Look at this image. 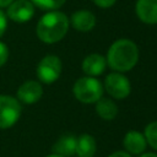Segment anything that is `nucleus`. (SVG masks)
<instances>
[{
  "mask_svg": "<svg viewBox=\"0 0 157 157\" xmlns=\"http://www.w3.org/2000/svg\"><path fill=\"white\" fill-rule=\"evenodd\" d=\"M97 150L96 140L90 134H83L76 139V152L78 157H93Z\"/></svg>",
  "mask_w": 157,
  "mask_h": 157,
  "instance_id": "14",
  "label": "nucleus"
},
{
  "mask_svg": "<svg viewBox=\"0 0 157 157\" xmlns=\"http://www.w3.org/2000/svg\"><path fill=\"white\" fill-rule=\"evenodd\" d=\"M105 60L108 66L114 71H129L139 61V48L130 39H118L109 47Z\"/></svg>",
  "mask_w": 157,
  "mask_h": 157,
  "instance_id": "1",
  "label": "nucleus"
},
{
  "mask_svg": "<svg viewBox=\"0 0 157 157\" xmlns=\"http://www.w3.org/2000/svg\"><path fill=\"white\" fill-rule=\"evenodd\" d=\"M34 15V5L31 0H13L7 6V17L15 22L23 23Z\"/></svg>",
  "mask_w": 157,
  "mask_h": 157,
  "instance_id": "7",
  "label": "nucleus"
},
{
  "mask_svg": "<svg viewBox=\"0 0 157 157\" xmlns=\"http://www.w3.org/2000/svg\"><path fill=\"white\" fill-rule=\"evenodd\" d=\"M33 5L38 6L39 9L43 10H56L61 7L66 0H31Z\"/></svg>",
  "mask_w": 157,
  "mask_h": 157,
  "instance_id": "17",
  "label": "nucleus"
},
{
  "mask_svg": "<svg viewBox=\"0 0 157 157\" xmlns=\"http://www.w3.org/2000/svg\"><path fill=\"white\" fill-rule=\"evenodd\" d=\"M7 58H9V48L5 43L0 42V67L6 64Z\"/></svg>",
  "mask_w": 157,
  "mask_h": 157,
  "instance_id": "18",
  "label": "nucleus"
},
{
  "mask_svg": "<svg viewBox=\"0 0 157 157\" xmlns=\"http://www.w3.org/2000/svg\"><path fill=\"white\" fill-rule=\"evenodd\" d=\"M45 157H61V156H59V155H56V153H52V155H48V156H45Z\"/></svg>",
  "mask_w": 157,
  "mask_h": 157,
  "instance_id": "24",
  "label": "nucleus"
},
{
  "mask_svg": "<svg viewBox=\"0 0 157 157\" xmlns=\"http://www.w3.org/2000/svg\"><path fill=\"white\" fill-rule=\"evenodd\" d=\"M97 6L102 7V9H108L110 6H113L115 4L117 0H92Z\"/></svg>",
  "mask_w": 157,
  "mask_h": 157,
  "instance_id": "20",
  "label": "nucleus"
},
{
  "mask_svg": "<svg viewBox=\"0 0 157 157\" xmlns=\"http://www.w3.org/2000/svg\"><path fill=\"white\" fill-rule=\"evenodd\" d=\"M43 87L38 81L28 80L17 90V99L23 104H34L42 98Z\"/></svg>",
  "mask_w": 157,
  "mask_h": 157,
  "instance_id": "8",
  "label": "nucleus"
},
{
  "mask_svg": "<svg viewBox=\"0 0 157 157\" xmlns=\"http://www.w3.org/2000/svg\"><path fill=\"white\" fill-rule=\"evenodd\" d=\"M107 66V60L103 55L93 53L87 55L82 61V71L86 74V76H99L104 72Z\"/></svg>",
  "mask_w": 157,
  "mask_h": 157,
  "instance_id": "11",
  "label": "nucleus"
},
{
  "mask_svg": "<svg viewBox=\"0 0 157 157\" xmlns=\"http://www.w3.org/2000/svg\"><path fill=\"white\" fill-rule=\"evenodd\" d=\"M61 74V60L59 56L45 55L37 66V76L40 82L50 85L55 82Z\"/></svg>",
  "mask_w": 157,
  "mask_h": 157,
  "instance_id": "5",
  "label": "nucleus"
},
{
  "mask_svg": "<svg viewBox=\"0 0 157 157\" xmlns=\"http://www.w3.org/2000/svg\"><path fill=\"white\" fill-rule=\"evenodd\" d=\"M96 113L104 120H113L118 114V107L112 99L101 97L96 102Z\"/></svg>",
  "mask_w": 157,
  "mask_h": 157,
  "instance_id": "15",
  "label": "nucleus"
},
{
  "mask_svg": "<svg viewBox=\"0 0 157 157\" xmlns=\"http://www.w3.org/2000/svg\"><path fill=\"white\" fill-rule=\"evenodd\" d=\"M53 152L61 157H71L76 152V137L74 135L60 136L53 146Z\"/></svg>",
  "mask_w": 157,
  "mask_h": 157,
  "instance_id": "13",
  "label": "nucleus"
},
{
  "mask_svg": "<svg viewBox=\"0 0 157 157\" xmlns=\"http://www.w3.org/2000/svg\"><path fill=\"white\" fill-rule=\"evenodd\" d=\"M69 29V18L64 12L52 10L43 15L37 23V37L47 44L61 40Z\"/></svg>",
  "mask_w": 157,
  "mask_h": 157,
  "instance_id": "2",
  "label": "nucleus"
},
{
  "mask_svg": "<svg viewBox=\"0 0 157 157\" xmlns=\"http://www.w3.org/2000/svg\"><path fill=\"white\" fill-rule=\"evenodd\" d=\"M139 157H157V153H153V152H146V153H141Z\"/></svg>",
  "mask_w": 157,
  "mask_h": 157,
  "instance_id": "23",
  "label": "nucleus"
},
{
  "mask_svg": "<svg viewBox=\"0 0 157 157\" xmlns=\"http://www.w3.org/2000/svg\"><path fill=\"white\" fill-rule=\"evenodd\" d=\"M7 28V17L6 15L0 10V37H2V34L5 33Z\"/></svg>",
  "mask_w": 157,
  "mask_h": 157,
  "instance_id": "19",
  "label": "nucleus"
},
{
  "mask_svg": "<svg viewBox=\"0 0 157 157\" xmlns=\"http://www.w3.org/2000/svg\"><path fill=\"white\" fill-rule=\"evenodd\" d=\"M103 85L92 76H83L75 81L72 92L77 101L85 104L96 103L103 94Z\"/></svg>",
  "mask_w": 157,
  "mask_h": 157,
  "instance_id": "3",
  "label": "nucleus"
},
{
  "mask_svg": "<svg viewBox=\"0 0 157 157\" xmlns=\"http://www.w3.org/2000/svg\"><path fill=\"white\" fill-rule=\"evenodd\" d=\"M123 145L128 153L130 155H141L145 152L147 142L145 135L137 130H129L123 140Z\"/></svg>",
  "mask_w": 157,
  "mask_h": 157,
  "instance_id": "9",
  "label": "nucleus"
},
{
  "mask_svg": "<svg viewBox=\"0 0 157 157\" xmlns=\"http://www.w3.org/2000/svg\"><path fill=\"white\" fill-rule=\"evenodd\" d=\"M71 25L80 32H88L96 25V16L88 10H78L71 15Z\"/></svg>",
  "mask_w": 157,
  "mask_h": 157,
  "instance_id": "12",
  "label": "nucleus"
},
{
  "mask_svg": "<svg viewBox=\"0 0 157 157\" xmlns=\"http://www.w3.org/2000/svg\"><path fill=\"white\" fill-rule=\"evenodd\" d=\"M21 110L18 99L11 96L0 94V129H7L15 125L20 119Z\"/></svg>",
  "mask_w": 157,
  "mask_h": 157,
  "instance_id": "4",
  "label": "nucleus"
},
{
  "mask_svg": "<svg viewBox=\"0 0 157 157\" xmlns=\"http://www.w3.org/2000/svg\"><path fill=\"white\" fill-rule=\"evenodd\" d=\"M13 0H0V7H7Z\"/></svg>",
  "mask_w": 157,
  "mask_h": 157,
  "instance_id": "22",
  "label": "nucleus"
},
{
  "mask_svg": "<svg viewBox=\"0 0 157 157\" xmlns=\"http://www.w3.org/2000/svg\"><path fill=\"white\" fill-rule=\"evenodd\" d=\"M108 157H131V155L128 153L126 151H115L112 155H109Z\"/></svg>",
  "mask_w": 157,
  "mask_h": 157,
  "instance_id": "21",
  "label": "nucleus"
},
{
  "mask_svg": "<svg viewBox=\"0 0 157 157\" xmlns=\"http://www.w3.org/2000/svg\"><path fill=\"white\" fill-rule=\"evenodd\" d=\"M145 139L146 142L155 150H157V120L151 121L146 128H145Z\"/></svg>",
  "mask_w": 157,
  "mask_h": 157,
  "instance_id": "16",
  "label": "nucleus"
},
{
  "mask_svg": "<svg viewBox=\"0 0 157 157\" xmlns=\"http://www.w3.org/2000/svg\"><path fill=\"white\" fill-rule=\"evenodd\" d=\"M103 88L108 92L109 96H112L113 98H117V99L126 98L131 91L129 78L118 71L110 72L105 76Z\"/></svg>",
  "mask_w": 157,
  "mask_h": 157,
  "instance_id": "6",
  "label": "nucleus"
},
{
  "mask_svg": "<svg viewBox=\"0 0 157 157\" xmlns=\"http://www.w3.org/2000/svg\"><path fill=\"white\" fill-rule=\"evenodd\" d=\"M137 17L147 25L157 23V0H137L135 5Z\"/></svg>",
  "mask_w": 157,
  "mask_h": 157,
  "instance_id": "10",
  "label": "nucleus"
}]
</instances>
